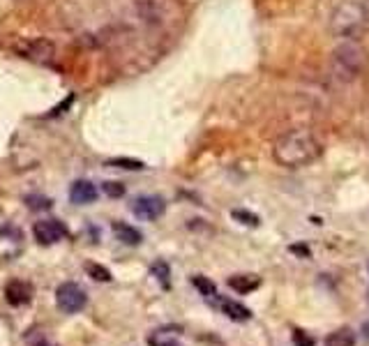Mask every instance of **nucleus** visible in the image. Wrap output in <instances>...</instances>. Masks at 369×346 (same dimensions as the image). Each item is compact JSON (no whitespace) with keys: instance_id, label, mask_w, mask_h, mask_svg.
<instances>
[{"instance_id":"24","label":"nucleus","mask_w":369,"mask_h":346,"mask_svg":"<svg viewBox=\"0 0 369 346\" xmlns=\"http://www.w3.org/2000/svg\"><path fill=\"white\" fill-rule=\"evenodd\" d=\"M363 337H365V340H369V321H367V323H363Z\"/></svg>"},{"instance_id":"10","label":"nucleus","mask_w":369,"mask_h":346,"mask_svg":"<svg viewBox=\"0 0 369 346\" xmlns=\"http://www.w3.org/2000/svg\"><path fill=\"white\" fill-rule=\"evenodd\" d=\"M111 229H114L116 238L120 242H125V245H141V240H143L141 231L134 229V227H129V224H125V222H114V227H111Z\"/></svg>"},{"instance_id":"19","label":"nucleus","mask_w":369,"mask_h":346,"mask_svg":"<svg viewBox=\"0 0 369 346\" xmlns=\"http://www.w3.org/2000/svg\"><path fill=\"white\" fill-rule=\"evenodd\" d=\"M86 273L97 282H111V273L99 264H86Z\"/></svg>"},{"instance_id":"3","label":"nucleus","mask_w":369,"mask_h":346,"mask_svg":"<svg viewBox=\"0 0 369 346\" xmlns=\"http://www.w3.org/2000/svg\"><path fill=\"white\" fill-rule=\"evenodd\" d=\"M369 28V12L363 3L356 0H346L335 7V12L330 16V31L339 40H358L363 37Z\"/></svg>"},{"instance_id":"6","label":"nucleus","mask_w":369,"mask_h":346,"mask_svg":"<svg viewBox=\"0 0 369 346\" xmlns=\"http://www.w3.org/2000/svg\"><path fill=\"white\" fill-rule=\"evenodd\" d=\"M129 210H132L138 220H145V222H155L160 220L164 210H166V203L162 196H153V194H145V196H136L129 205Z\"/></svg>"},{"instance_id":"9","label":"nucleus","mask_w":369,"mask_h":346,"mask_svg":"<svg viewBox=\"0 0 369 346\" xmlns=\"http://www.w3.org/2000/svg\"><path fill=\"white\" fill-rule=\"evenodd\" d=\"M70 201L77 205H90L97 201V187L90 180H77L70 187Z\"/></svg>"},{"instance_id":"18","label":"nucleus","mask_w":369,"mask_h":346,"mask_svg":"<svg viewBox=\"0 0 369 346\" xmlns=\"http://www.w3.org/2000/svg\"><path fill=\"white\" fill-rule=\"evenodd\" d=\"M26 203H28V208H31V210H49L53 205L51 199H46V196H40V194L26 196Z\"/></svg>"},{"instance_id":"11","label":"nucleus","mask_w":369,"mask_h":346,"mask_svg":"<svg viewBox=\"0 0 369 346\" xmlns=\"http://www.w3.org/2000/svg\"><path fill=\"white\" fill-rule=\"evenodd\" d=\"M228 286L238 293H252L254 288L261 286V277H256V275H233V277H228Z\"/></svg>"},{"instance_id":"5","label":"nucleus","mask_w":369,"mask_h":346,"mask_svg":"<svg viewBox=\"0 0 369 346\" xmlns=\"http://www.w3.org/2000/svg\"><path fill=\"white\" fill-rule=\"evenodd\" d=\"M55 303H58L60 312L77 314V312H81L83 307L88 305V296H86V291H83L79 284L65 282V284H60L58 288H55Z\"/></svg>"},{"instance_id":"25","label":"nucleus","mask_w":369,"mask_h":346,"mask_svg":"<svg viewBox=\"0 0 369 346\" xmlns=\"http://www.w3.org/2000/svg\"><path fill=\"white\" fill-rule=\"evenodd\" d=\"M37 346H51V344H46V342H42V344H37Z\"/></svg>"},{"instance_id":"14","label":"nucleus","mask_w":369,"mask_h":346,"mask_svg":"<svg viewBox=\"0 0 369 346\" xmlns=\"http://www.w3.org/2000/svg\"><path fill=\"white\" fill-rule=\"evenodd\" d=\"M150 275L157 277V282H160L164 288H169V286H171V282H169L171 270H169V264H166V261H155L153 268H150Z\"/></svg>"},{"instance_id":"16","label":"nucleus","mask_w":369,"mask_h":346,"mask_svg":"<svg viewBox=\"0 0 369 346\" xmlns=\"http://www.w3.org/2000/svg\"><path fill=\"white\" fill-rule=\"evenodd\" d=\"M148 344L150 346H180V342L175 340V335L166 333V330H157L148 337Z\"/></svg>"},{"instance_id":"22","label":"nucleus","mask_w":369,"mask_h":346,"mask_svg":"<svg viewBox=\"0 0 369 346\" xmlns=\"http://www.w3.org/2000/svg\"><path fill=\"white\" fill-rule=\"evenodd\" d=\"M293 344L295 346H314V340L304 330H293Z\"/></svg>"},{"instance_id":"4","label":"nucleus","mask_w":369,"mask_h":346,"mask_svg":"<svg viewBox=\"0 0 369 346\" xmlns=\"http://www.w3.org/2000/svg\"><path fill=\"white\" fill-rule=\"evenodd\" d=\"M12 49L21 55V58H31L35 63H44V65H49L55 55V46L49 40H42V37H37V40L12 42Z\"/></svg>"},{"instance_id":"7","label":"nucleus","mask_w":369,"mask_h":346,"mask_svg":"<svg viewBox=\"0 0 369 346\" xmlns=\"http://www.w3.org/2000/svg\"><path fill=\"white\" fill-rule=\"evenodd\" d=\"M33 233L40 245H53V242H60L62 238H67V227L58 220H42L33 227Z\"/></svg>"},{"instance_id":"23","label":"nucleus","mask_w":369,"mask_h":346,"mask_svg":"<svg viewBox=\"0 0 369 346\" xmlns=\"http://www.w3.org/2000/svg\"><path fill=\"white\" fill-rule=\"evenodd\" d=\"M291 252H295V254H300V256H304V259L309 256V249L304 247V245H293V247H291Z\"/></svg>"},{"instance_id":"8","label":"nucleus","mask_w":369,"mask_h":346,"mask_svg":"<svg viewBox=\"0 0 369 346\" xmlns=\"http://www.w3.org/2000/svg\"><path fill=\"white\" fill-rule=\"evenodd\" d=\"M5 298H7V303L14 307L28 305L33 301V286L28 282H21V279H14V282H9L5 286Z\"/></svg>"},{"instance_id":"12","label":"nucleus","mask_w":369,"mask_h":346,"mask_svg":"<svg viewBox=\"0 0 369 346\" xmlns=\"http://www.w3.org/2000/svg\"><path fill=\"white\" fill-rule=\"evenodd\" d=\"M221 312H224L231 321H249L252 319V310H247L243 303H236V301H221L219 303Z\"/></svg>"},{"instance_id":"21","label":"nucleus","mask_w":369,"mask_h":346,"mask_svg":"<svg viewBox=\"0 0 369 346\" xmlns=\"http://www.w3.org/2000/svg\"><path fill=\"white\" fill-rule=\"evenodd\" d=\"M233 220H238L240 224H245V227H258V215L254 212H247V210H233Z\"/></svg>"},{"instance_id":"13","label":"nucleus","mask_w":369,"mask_h":346,"mask_svg":"<svg viewBox=\"0 0 369 346\" xmlns=\"http://www.w3.org/2000/svg\"><path fill=\"white\" fill-rule=\"evenodd\" d=\"M326 346H356V333L348 328H339L328 335Z\"/></svg>"},{"instance_id":"15","label":"nucleus","mask_w":369,"mask_h":346,"mask_svg":"<svg viewBox=\"0 0 369 346\" xmlns=\"http://www.w3.org/2000/svg\"><path fill=\"white\" fill-rule=\"evenodd\" d=\"M106 166H118V169H127V171L145 169V164L141 160H132V157H116V160H109Z\"/></svg>"},{"instance_id":"17","label":"nucleus","mask_w":369,"mask_h":346,"mask_svg":"<svg viewBox=\"0 0 369 346\" xmlns=\"http://www.w3.org/2000/svg\"><path fill=\"white\" fill-rule=\"evenodd\" d=\"M192 284L199 288V293H201V296H206V298L217 296V286H215V282H210L208 277H203V275L192 277Z\"/></svg>"},{"instance_id":"2","label":"nucleus","mask_w":369,"mask_h":346,"mask_svg":"<svg viewBox=\"0 0 369 346\" xmlns=\"http://www.w3.org/2000/svg\"><path fill=\"white\" fill-rule=\"evenodd\" d=\"M369 55L358 40H341L330 55V72L339 83H353L367 72Z\"/></svg>"},{"instance_id":"1","label":"nucleus","mask_w":369,"mask_h":346,"mask_svg":"<svg viewBox=\"0 0 369 346\" xmlns=\"http://www.w3.org/2000/svg\"><path fill=\"white\" fill-rule=\"evenodd\" d=\"M321 153H323V146L316 139V134L304 127L284 132L272 146L275 162L286 166V169H300V166L316 162Z\"/></svg>"},{"instance_id":"20","label":"nucleus","mask_w":369,"mask_h":346,"mask_svg":"<svg viewBox=\"0 0 369 346\" xmlns=\"http://www.w3.org/2000/svg\"><path fill=\"white\" fill-rule=\"evenodd\" d=\"M101 187H104V194L109 199H120V196H125V185L118 180H106Z\"/></svg>"}]
</instances>
